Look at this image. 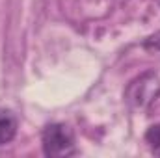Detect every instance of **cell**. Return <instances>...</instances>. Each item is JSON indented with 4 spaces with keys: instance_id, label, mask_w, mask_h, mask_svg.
<instances>
[{
    "instance_id": "1",
    "label": "cell",
    "mask_w": 160,
    "mask_h": 158,
    "mask_svg": "<svg viewBox=\"0 0 160 158\" xmlns=\"http://www.w3.org/2000/svg\"><path fill=\"white\" fill-rule=\"evenodd\" d=\"M41 145H43V153L52 158L71 156L77 153L75 134L63 123H52L45 126L41 134Z\"/></svg>"
},
{
    "instance_id": "2",
    "label": "cell",
    "mask_w": 160,
    "mask_h": 158,
    "mask_svg": "<svg viewBox=\"0 0 160 158\" xmlns=\"http://www.w3.org/2000/svg\"><path fill=\"white\" fill-rule=\"evenodd\" d=\"M160 97V78L153 71H145L125 89V101L132 108H147Z\"/></svg>"
},
{
    "instance_id": "3",
    "label": "cell",
    "mask_w": 160,
    "mask_h": 158,
    "mask_svg": "<svg viewBox=\"0 0 160 158\" xmlns=\"http://www.w3.org/2000/svg\"><path fill=\"white\" fill-rule=\"evenodd\" d=\"M17 117L11 112H0V147L13 141L17 136Z\"/></svg>"
},
{
    "instance_id": "4",
    "label": "cell",
    "mask_w": 160,
    "mask_h": 158,
    "mask_svg": "<svg viewBox=\"0 0 160 158\" xmlns=\"http://www.w3.org/2000/svg\"><path fill=\"white\" fill-rule=\"evenodd\" d=\"M145 143L153 155L160 156V123L149 126V130L145 132Z\"/></svg>"
},
{
    "instance_id": "5",
    "label": "cell",
    "mask_w": 160,
    "mask_h": 158,
    "mask_svg": "<svg viewBox=\"0 0 160 158\" xmlns=\"http://www.w3.org/2000/svg\"><path fill=\"white\" fill-rule=\"evenodd\" d=\"M143 47H145L147 50L160 52V32H157V34H155V36H151V37H147L145 43H143Z\"/></svg>"
},
{
    "instance_id": "6",
    "label": "cell",
    "mask_w": 160,
    "mask_h": 158,
    "mask_svg": "<svg viewBox=\"0 0 160 158\" xmlns=\"http://www.w3.org/2000/svg\"><path fill=\"white\" fill-rule=\"evenodd\" d=\"M157 2H158V6H160V0H157Z\"/></svg>"
}]
</instances>
